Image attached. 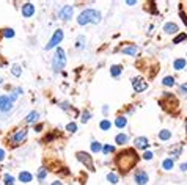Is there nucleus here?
Wrapping results in <instances>:
<instances>
[{"label": "nucleus", "mask_w": 187, "mask_h": 185, "mask_svg": "<svg viewBox=\"0 0 187 185\" xmlns=\"http://www.w3.org/2000/svg\"><path fill=\"white\" fill-rule=\"evenodd\" d=\"M137 160H138L137 154H135L132 149H126V151H123V152H120V154L117 155L115 163H117V166L120 168V171L126 174L129 169H132V168L135 166Z\"/></svg>", "instance_id": "f257e3e1"}, {"label": "nucleus", "mask_w": 187, "mask_h": 185, "mask_svg": "<svg viewBox=\"0 0 187 185\" xmlns=\"http://www.w3.org/2000/svg\"><path fill=\"white\" fill-rule=\"evenodd\" d=\"M102 21V16L98 10H93V8H88V10H83L79 16H77V24L79 25H86V24H99Z\"/></svg>", "instance_id": "f03ea898"}, {"label": "nucleus", "mask_w": 187, "mask_h": 185, "mask_svg": "<svg viewBox=\"0 0 187 185\" xmlns=\"http://www.w3.org/2000/svg\"><path fill=\"white\" fill-rule=\"evenodd\" d=\"M66 64V55H65V50L60 47L57 49L55 55H54V61H52V66H54V71L55 72H60Z\"/></svg>", "instance_id": "7ed1b4c3"}, {"label": "nucleus", "mask_w": 187, "mask_h": 185, "mask_svg": "<svg viewBox=\"0 0 187 185\" xmlns=\"http://www.w3.org/2000/svg\"><path fill=\"white\" fill-rule=\"evenodd\" d=\"M63 36H65V33H63V30H55V33L52 35V38H50V41L46 44V50H50V49H54L55 46H58L60 42H61V39H63Z\"/></svg>", "instance_id": "20e7f679"}, {"label": "nucleus", "mask_w": 187, "mask_h": 185, "mask_svg": "<svg viewBox=\"0 0 187 185\" xmlns=\"http://www.w3.org/2000/svg\"><path fill=\"white\" fill-rule=\"evenodd\" d=\"M72 14H74V8H72L71 5H65V7H61V10L58 11V18H60L61 21H69V19L72 18Z\"/></svg>", "instance_id": "39448f33"}, {"label": "nucleus", "mask_w": 187, "mask_h": 185, "mask_svg": "<svg viewBox=\"0 0 187 185\" xmlns=\"http://www.w3.org/2000/svg\"><path fill=\"white\" fill-rule=\"evenodd\" d=\"M27 133H29V130H27L25 127H24V129H21V130H18V132H16V133L10 138V140H11L10 143H13V144H19V143H22V141L27 138Z\"/></svg>", "instance_id": "423d86ee"}, {"label": "nucleus", "mask_w": 187, "mask_h": 185, "mask_svg": "<svg viewBox=\"0 0 187 185\" xmlns=\"http://www.w3.org/2000/svg\"><path fill=\"white\" fill-rule=\"evenodd\" d=\"M13 108V102L10 99V96H0V112H10Z\"/></svg>", "instance_id": "0eeeda50"}, {"label": "nucleus", "mask_w": 187, "mask_h": 185, "mask_svg": "<svg viewBox=\"0 0 187 185\" xmlns=\"http://www.w3.org/2000/svg\"><path fill=\"white\" fill-rule=\"evenodd\" d=\"M77 158L85 165V166H88V169H95V168H93V160H91V157L86 154V152H77Z\"/></svg>", "instance_id": "6e6552de"}, {"label": "nucleus", "mask_w": 187, "mask_h": 185, "mask_svg": "<svg viewBox=\"0 0 187 185\" xmlns=\"http://www.w3.org/2000/svg\"><path fill=\"white\" fill-rule=\"evenodd\" d=\"M132 86H134V89L137 91V92H142V91H146V88H148V83L146 82H143L142 78H132Z\"/></svg>", "instance_id": "1a4fd4ad"}, {"label": "nucleus", "mask_w": 187, "mask_h": 185, "mask_svg": "<svg viewBox=\"0 0 187 185\" xmlns=\"http://www.w3.org/2000/svg\"><path fill=\"white\" fill-rule=\"evenodd\" d=\"M35 14V5L33 3H24V7H22V16L24 18H32Z\"/></svg>", "instance_id": "9d476101"}, {"label": "nucleus", "mask_w": 187, "mask_h": 185, "mask_svg": "<svg viewBox=\"0 0 187 185\" xmlns=\"http://www.w3.org/2000/svg\"><path fill=\"white\" fill-rule=\"evenodd\" d=\"M134 144H135L137 149H146V148L149 146V141H148L146 137H138V138H135Z\"/></svg>", "instance_id": "9b49d317"}, {"label": "nucleus", "mask_w": 187, "mask_h": 185, "mask_svg": "<svg viewBox=\"0 0 187 185\" xmlns=\"http://www.w3.org/2000/svg\"><path fill=\"white\" fill-rule=\"evenodd\" d=\"M148 174L145 172V171H137L135 172V182L138 183V185H145V183H148Z\"/></svg>", "instance_id": "f8f14e48"}, {"label": "nucleus", "mask_w": 187, "mask_h": 185, "mask_svg": "<svg viewBox=\"0 0 187 185\" xmlns=\"http://www.w3.org/2000/svg\"><path fill=\"white\" fill-rule=\"evenodd\" d=\"M121 52L126 53V55L135 57V55L138 53V47H137V46H123V47H121Z\"/></svg>", "instance_id": "ddd939ff"}, {"label": "nucleus", "mask_w": 187, "mask_h": 185, "mask_svg": "<svg viewBox=\"0 0 187 185\" xmlns=\"http://www.w3.org/2000/svg\"><path fill=\"white\" fill-rule=\"evenodd\" d=\"M164 32H165L167 35H173V33H178V25H176L174 22H167V24L164 25Z\"/></svg>", "instance_id": "4468645a"}, {"label": "nucleus", "mask_w": 187, "mask_h": 185, "mask_svg": "<svg viewBox=\"0 0 187 185\" xmlns=\"http://www.w3.org/2000/svg\"><path fill=\"white\" fill-rule=\"evenodd\" d=\"M115 141H117L118 144H126V143L129 141V137H127L126 133H118V135L115 137Z\"/></svg>", "instance_id": "2eb2a0df"}, {"label": "nucleus", "mask_w": 187, "mask_h": 185, "mask_svg": "<svg viewBox=\"0 0 187 185\" xmlns=\"http://www.w3.org/2000/svg\"><path fill=\"white\" fill-rule=\"evenodd\" d=\"M126 124H127V119H126L124 116H118V118L115 119V126H117L118 129H123V127H126Z\"/></svg>", "instance_id": "dca6fc26"}, {"label": "nucleus", "mask_w": 187, "mask_h": 185, "mask_svg": "<svg viewBox=\"0 0 187 185\" xmlns=\"http://www.w3.org/2000/svg\"><path fill=\"white\" fill-rule=\"evenodd\" d=\"M173 166H174V160H173V158H165V160L162 162V168L167 169V171H170Z\"/></svg>", "instance_id": "f3484780"}, {"label": "nucleus", "mask_w": 187, "mask_h": 185, "mask_svg": "<svg viewBox=\"0 0 187 185\" xmlns=\"http://www.w3.org/2000/svg\"><path fill=\"white\" fill-rule=\"evenodd\" d=\"M184 66H185V60H184V58H178V60H174V63H173V68H174L176 71H181Z\"/></svg>", "instance_id": "a211bd4d"}, {"label": "nucleus", "mask_w": 187, "mask_h": 185, "mask_svg": "<svg viewBox=\"0 0 187 185\" xmlns=\"http://www.w3.org/2000/svg\"><path fill=\"white\" fill-rule=\"evenodd\" d=\"M159 138H160L162 141H167V140H170V138H171V132H170V130H167V129H164V130H160V132H159Z\"/></svg>", "instance_id": "6ab92c4d"}, {"label": "nucleus", "mask_w": 187, "mask_h": 185, "mask_svg": "<svg viewBox=\"0 0 187 185\" xmlns=\"http://www.w3.org/2000/svg\"><path fill=\"white\" fill-rule=\"evenodd\" d=\"M19 180H21V182L29 183V182L32 180V174H30V172H27V171H22V172L19 174Z\"/></svg>", "instance_id": "aec40b11"}, {"label": "nucleus", "mask_w": 187, "mask_h": 185, "mask_svg": "<svg viewBox=\"0 0 187 185\" xmlns=\"http://www.w3.org/2000/svg\"><path fill=\"white\" fill-rule=\"evenodd\" d=\"M110 74H112V77H118V75L121 74V66H120V64L112 66V68H110Z\"/></svg>", "instance_id": "412c9836"}, {"label": "nucleus", "mask_w": 187, "mask_h": 185, "mask_svg": "<svg viewBox=\"0 0 187 185\" xmlns=\"http://www.w3.org/2000/svg\"><path fill=\"white\" fill-rule=\"evenodd\" d=\"M162 85H164V86H173V85H174V78L170 77V75H167V77L162 78Z\"/></svg>", "instance_id": "4be33fe9"}, {"label": "nucleus", "mask_w": 187, "mask_h": 185, "mask_svg": "<svg viewBox=\"0 0 187 185\" xmlns=\"http://www.w3.org/2000/svg\"><path fill=\"white\" fill-rule=\"evenodd\" d=\"M21 72H22V69H21L19 64H13V66H11V74H13L14 77H21Z\"/></svg>", "instance_id": "5701e85b"}, {"label": "nucleus", "mask_w": 187, "mask_h": 185, "mask_svg": "<svg viewBox=\"0 0 187 185\" xmlns=\"http://www.w3.org/2000/svg\"><path fill=\"white\" fill-rule=\"evenodd\" d=\"M91 151L98 154L99 151H102V144H101L99 141H93V143H91Z\"/></svg>", "instance_id": "b1692460"}, {"label": "nucleus", "mask_w": 187, "mask_h": 185, "mask_svg": "<svg viewBox=\"0 0 187 185\" xmlns=\"http://www.w3.org/2000/svg\"><path fill=\"white\" fill-rule=\"evenodd\" d=\"M38 118H39V113L38 112H32L27 116V122H35V121H38Z\"/></svg>", "instance_id": "393cba45"}, {"label": "nucleus", "mask_w": 187, "mask_h": 185, "mask_svg": "<svg viewBox=\"0 0 187 185\" xmlns=\"http://www.w3.org/2000/svg\"><path fill=\"white\" fill-rule=\"evenodd\" d=\"M185 39H187V35H185V33H179V35L173 39V44H179V42L185 41Z\"/></svg>", "instance_id": "a878e982"}, {"label": "nucleus", "mask_w": 187, "mask_h": 185, "mask_svg": "<svg viewBox=\"0 0 187 185\" xmlns=\"http://www.w3.org/2000/svg\"><path fill=\"white\" fill-rule=\"evenodd\" d=\"M99 127H101L102 130H109V129L112 127V122H110L109 119H104V121H101V124H99Z\"/></svg>", "instance_id": "bb28decb"}, {"label": "nucleus", "mask_w": 187, "mask_h": 185, "mask_svg": "<svg viewBox=\"0 0 187 185\" xmlns=\"http://www.w3.org/2000/svg\"><path fill=\"white\" fill-rule=\"evenodd\" d=\"M3 182H5L7 185H14V177H13L11 174H5V176H3Z\"/></svg>", "instance_id": "cd10ccee"}, {"label": "nucleus", "mask_w": 187, "mask_h": 185, "mask_svg": "<svg viewBox=\"0 0 187 185\" xmlns=\"http://www.w3.org/2000/svg\"><path fill=\"white\" fill-rule=\"evenodd\" d=\"M107 180H109L110 183H117V182H118V176L113 174V172H109V174H107Z\"/></svg>", "instance_id": "c85d7f7f"}, {"label": "nucleus", "mask_w": 187, "mask_h": 185, "mask_svg": "<svg viewBox=\"0 0 187 185\" xmlns=\"http://www.w3.org/2000/svg\"><path fill=\"white\" fill-rule=\"evenodd\" d=\"M66 130H68V132H71V133L77 132V124H75V122H69V124L66 126Z\"/></svg>", "instance_id": "c756f323"}, {"label": "nucleus", "mask_w": 187, "mask_h": 185, "mask_svg": "<svg viewBox=\"0 0 187 185\" xmlns=\"http://www.w3.org/2000/svg\"><path fill=\"white\" fill-rule=\"evenodd\" d=\"M113 151H115V148H113L112 144H106V146L102 148V152H104L106 155H109V154H110V152H113Z\"/></svg>", "instance_id": "7c9ffc66"}, {"label": "nucleus", "mask_w": 187, "mask_h": 185, "mask_svg": "<svg viewBox=\"0 0 187 185\" xmlns=\"http://www.w3.org/2000/svg\"><path fill=\"white\" fill-rule=\"evenodd\" d=\"M3 36L5 38H13L14 36V30L13 28H5L3 30Z\"/></svg>", "instance_id": "2f4dec72"}, {"label": "nucleus", "mask_w": 187, "mask_h": 185, "mask_svg": "<svg viewBox=\"0 0 187 185\" xmlns=\"http://www.w3.org/2000/svg\"><path fill=\"white\" fill-rule=\"evenodd\" d=\"M46 174H47L46 168H39V171H38V179H39V180H44V179H46Z\"/></svg>", "instance_id": "473e14b6"}, {"label": "nucleus", "mask_w": 187, "mask_h": 185, "mask_svg": "<svg viewBox=\"0 0 187 185\" xmlns=\"http://www.w3.org/2000/svg\"><path fill=\"white\" fill-rule=\"evenodd\" d=\"M90 118H91L90 112H83V113H82V122H86V121H88Z\"/></svg>", "instance_id": "72a5a7b5"}, {"label": "nucleus", "mask_w": 187, "mask_h": 185, "mask_svg": "<svg viewBox=\"0 0 187 185\" xmlns=\"http://www.w3.org/2000/svg\"><path fill=\"white\" fill-rule=\"evenodd\" d=\"M153 157H154V154H153L151 151H146V152L143 154V158H145V160H151Z\"/></svg>", "instance_id": "f704fd0d"}, {"label": "nucleus", "mask_w": 187, "mask_h": 185, "mask_svg": "<svg viewBox=\"0 0 187 185\" xmlns=\"http://www.w3.org/2000/svg\"><path fill=\"white\" fill-rule=\"evenodd\" d=\"M179 89H181L182 94H187V83H182V85L179 86Z\"/></svg>", "instance_id": "c9c22d12"}, {"label": "nucleus", "mask_w": 187, "mask_h": 185, "mask_svg": "<svg viewBox=\"0 0 187 185\" xmlns=\"http://www.w3.org/2000/svg\"><path fill=\"white\" fill-rule=\"evenodd\" d=\"M3 158H5V151L0 149V162H3Z\"/></svg>", "instance_id": "e433bc0d"}, {"label": "nucleus", "mask_w": 187, "mask_h": 185, "mask_svg": "<svg viewBox=\"0 0 187 185\" xmlns=\"http://www.w3.org/2000/svg\"><path fill=\"white\" fill-rule=\"evenodd\" d=\"M126 3H127V5H131V7H132V5H135V3H137V2H135V0H127V2H126Z\"/></svg>", "instance_id": "4c0bfd02"}, {"label": "nucleus", "mask_w": 187, "mask_h": 185, "mask_svg": "<svg viewBox=\"0 0 187 185\" xmlns=\"http://www.w3.org/2000/svg\"><path fill=\"white\" fill-rule=\"evenodd\" d=\"M181 171H187V163H182V165H181Z\"/></svg>", "instance_id": "58836bf2"}, {"label": "nucleus", "mask_w": 187, "mask_h": 185, "mask_svg": "<svg viewBox=\"0 0 187 185\" xmlns=\"http://www.w3.org/2000/svg\"><path fill=\"white\" fill-rule=\"evenodd\" d=\"M52 185H63L60 180H55V182H52Z\"/></svg>", "instance_id": "ea45409f"}, {"label": "nucleus", "mask_w": 187, "mask_h": 185, "mask_svg": "<svg viewBox=\"0 0 187 185\" xmlns=\"http://www.w3.org/2000/svg\"><path fill=\"white\" fill-rule=\"evenodd\" d=\"M41 129H43V126H41V124H39V126H36V127H35V130H38V132H39V130H41Z\"/></svg>", "instance_id": "a19ab883"}, {"label": "nucleus", "mask_w": 187, "mask_h": 185, "mask_svg": "<svg viewBox=\"0 0 187 185\" xmlns=\"http://www.w3.org/2000/svg\"><path fill=\"white\" fill-rule=\"evenodd\" d=\"M185 132H187V121H185Z\"/></svg>", "instance_id": "79ce46f5"}, {"label": "nucleus", "mask_w": 187, "mask_h": 185, "mask_svg": "<svg viewBox=\"0 0 187 185\" xmlns=\"http://www.w3.org/2000/svg\"><path fill=\"white\" fill-rule=\"evenodd\" d=\"M0 83H2V78H0Z\"/></svg>", "instance_id": "37998d69"}]
</instances>
